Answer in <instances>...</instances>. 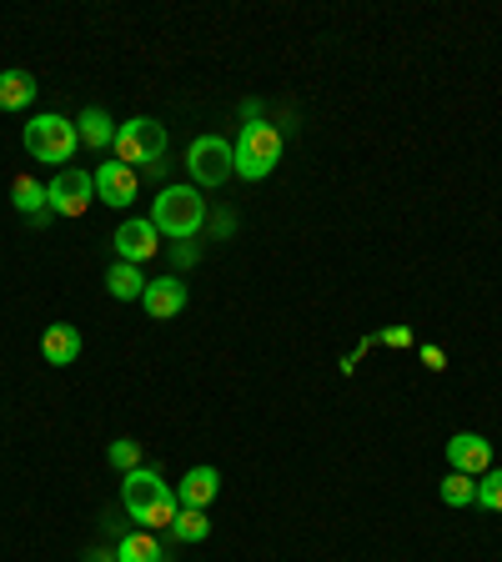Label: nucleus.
Returning a JSON list of instances; mask_svg holds the SVG:
<instances>
[{"label": "nucleus", "mask_w": 502, "mask_h": 562, "mask_svg": "<svg viewBox=\"0 0 502 562\" xmlns=\"http://www.w3.org/2000/svg\"><path fill=\"white\" fill-rule=\"evenodd\" d=\"M231 161H237L241 182H266L281 161V132L272 121H247V126H241V141L231 146Z\"/></svg>", "instance_id": "nucleus-1"}, {"label": "nucleus", "mask_w": 502, "mask_h": 562, "mask_svg": "<svg viewBox=\"0 0 502 562\" xmlns=\"http://www.w3.org/2000/svg\"><path fill=\"white\" fill-rule=\"evenodd\" d=\"M201 222H206V201L191 191V186H161L156 201H151V226L161 236H197Z\"/></svg>", "instance_id": "nucleus-2"}, {"label": "nucleus", "mask_w": 502, "mask_h": 562, "mask_svg": "<svg viewBox=\"0 0 502 562\" xmlns=\"http://www.w3.org/2000/svg\"><path fill=\"white\" fill-rule=\"evenodd\" d=\"M76 146H80L76 121L55 116V111H46V116L26 121V151H30L36 161H51V166L66 171V161L76 157Z\"/></svg>", "instance_id": "nucleus-3"}, {"label": "nucleus", "mask_w": 502, "mask_h": 562, "mask_svg": "<svg viewBox=\"0 0 502 562\" xmlns=\"http://www.w3.org/2000/svg\"><path fill=\"white\" fill-rule=\"evenodd\" d=\"M161 151H166V126L151 116H136L126 121V126H116V157L126 161V166H156Z\"/></svg>", "instance_id": "nucleus-4"}, {"label": "nucleus", "mask_w": 502, "mask_h": 562, "mask_svg": "<svg viewBox=\"0 0 502 562\" xmlns=\"http://www.w3.org/2000/svg\"><path fill=\"white\" fill-rule=\"evenodd\" d=\"M186 166L201 186H222L226 176H237V161H231V146L222 136H197L191 151H186Z\"/></svg>", "instance_id": "nucleus-5"}, {"label": "nucleus", "mask_w": 502, "mask_h": 562, "mask_svg": "<svg viewBox=\"0 0 502 562\" xmlns=\"http://www.w3.org/2000/svg\"><path fill=\"white\" fill-rule=\"evenodd\" d=\"M46 191H51V211H55V216H86V211H91L96 176H91V171H80V166H66V171H55Z\"/></svg>", "instance_id": "nucleus-6"}, {"label": "nucleus", "mask_w": 502, "mask_h": 562, "mask_svg": "<svg viewBox=\"0 0 502 562\" xmlns=\"http://www.w3.org/2000/svg\"><path fill=\"white\" fill-rule=\"evenodd\" d=\"M166 497H176V492L161 483V472H151V467L126 472V483H121V502H126V512H131L136 523H141L151 508H161Z\"/></svg>", "instance_id": "nucleus-7"}, {"label": "nucleus", "mask_w": 502, "mask_h": 562, "mask_svg": "<svg viewBox=\"0 0 502 562\" xmlns=\"http://www.w3.org/2000/svg\"><path fill=\"white\" fill-rule=\"evenodd\" d=\"M156 226H151V216H131V222H121L116 226V257L121 262H131V266H141V262H151L156 257Z\"/></svg>", "instance_id": "nucleus-8"}, {"label": "nucleus", "mask_w": 502, "mask_h": 562, "mask_svg": "<svg viewBox=\"0 0 502 562\" xmlns=\"http://www.w3.org/2000/svg\"><path fill=\"white\" fill-rule=\"evenodd\" d=\"M136 191H141V176L126 161H106V166L96 171V197L106 201V207H131Z\"/></svg>", "instance_id": "nucleus-9"}, {"label": "nucleus", "mask_w": 502, "mask_h": 562, "mask_svg": "<svg viewBox=\"0 0 502 562\" xmlns=\"http://www.w3.org/2000/svg\"><path fill=\"white\" fill-rule=\"evenodd\" d=\"M141 307H146L151 322H172V316H181L186 312V282H176V276H156V282H146Z\"/></svg>", "instance_id": "nucleus-10"}, {"label": "nucleus", "mask_w": 502, "mask_h": 562, "mask_svg": "<svg viewBox=\"0 0 502 562\" xmlns=\"http://www.w3.org/2000/svg\"><path fill=\"white\" fill-rule=\"evenodd\" d=\"M448 462H452V472H467V477H482V472H492L488 437H477V432H457V437L448 442Z\"/></svg>", "instance_id": "nucleus-11"}, {"label": "nucleus", "mask_w": 502, "mask_h": 562, "mask_svg": "<svg viewBox=\"0 0 502 562\" xmlns=\"http://www.w3.org/2000/svg\"><path fill=\"white\" fill-rule=\"evenodd\" d=\"M216 492H222V472L216 467H191L181 477V487H176V502H181V508H212Z\"/></svg>", "instance_id": "nucleus-12"}, {"label": "nucleus", "mask_w": 502, "mask_h": 562, "mask_svg": "<svg viewBox=\"0 0 502 562\" xmlns=\"http://www.w3.org/2000/svg\"><path fill=\"white\" fill-rule=\"evenodd\" d=\"M40 357L51 366H71L80 357V332L71 327V322H55V327L40 337Z\"/></svg>", "instance_id": "nucleus-13"}, {"label": "nucleus", "mask_w": 502, "mask_h": 562, "mask_svg": "<svg viewBox=\"0 0 502 562\" xmlns=\"http://www.w3.org/2000/svg\"><path fill=\"white\" fill-rule=\"evenodd\" d=\"M36 101V76L30 71H0V111H21Z\"/></svg>", "instance_id": "nucleus-14"}, {"label": "nucleus", "mask_w": 502, "mask_h": 562, "mask_svg": "<svg viewBox=\"0 0 502 562\" xmlns=\"http://www.w3.org/2000/svg\"><path fill=\"white\" fill-rule=\"evenodd\" d=\"M76 136L91 146V151H101V146H116V126H111V116H106V111H96V105L76 116Z\"/></svg>", "instance_id": "nucleus-15"}, {"label": "nucleus", "mask_w": 502, "mask_h": 562, "mask_svg": "<svg viewBox=\"0 0 502 562\" xmlns=\"http://www.w3.org/2000/svg\"><path fill=\"white\" fill-rule=\"evenodd\" d=\"M106 291H111L116 301H141V297H146V276L136 272L131 262H116V266L106 272Z\"/></svg>", "instance_id": "nucleus-16"}, {"label": "nucleus", "mask_w": 502, "mask_h": 562, "mask_svg": "<svg viewBox=\"0 0 502 562\" xmlns=\"http://www.w3.org/2000/svg\"><path fill=\"white\" fill-rule=\"evenodd\" d=\"M166 552H161V542L151 533H126L116 542V562H161Z\"/></svg>", "instance_id": "nucleus-17"}, {"label": "nucleus", "mask_w": 502, "mask_h": 562, "mask_svg": "<svg viewBox=\"0 0 502 562\" xmlns=\"http://www.w3.org/2000/svg\"><path fill=\"white\" fill-rule=\"evenodd\" d=\"M172 537L176 542H206V537H212V517H206V508H181L176 512Z\"/></svg>", "instance_id": "nucleus-18"}, {"label": "nucleus", "mask_w": 502, "mask_h": 562, "mask_svg": "<svg viewBox=\"0 0 502 562\" xmlns=\"http://www.w3.org/2000/svg\"><path fill=\"white\" fill-rule=\"evenodd\" d=\"M11 201H15V211H26V216H40V211L51 207V191H46L40 182H30V176H15Z\"/></svg>", "instance_id": "nucleus-19"}, {"label": "nucleus", "mask_w": 502, "mask_h": 562, "mask_svg": "<svg viewBox=\"0 0 502 562\" xmlns=\"http://www.w3.org/2000/svg\"><path fill=\"white\" fill-rule=\"evenodd\" d=\"M437 497H442L448 508H467V502H477V477H467V472H448L442 487H437Z\"/></svg>", "instance_id": "nucleus-20"}, {"label": "nucleus", "mask_w": 502, "mask_h": 562, "mask_svg": "<svg viewBox=\"0 0 502 562\" xmlns=\"http://www.w3.org/2000/svg\"><path fill=\"white\" fill-rule=\"evenodd\" d=\"M111 467L121 472V477H126V472H136L141 467V442H131V437H121V442H111Z\"/></svg>", "instance_id": "nucleus-21"}, {"label": "nucleus", "mask_w": 502, "mask_h": 562, "mask_svg": "<svg viewBox=\"0 0 502 562\" xmlns=\"http://www.w3.org/2000/svg\"><path fill=\"white\" fill-rule=\"evenodd\" d=\"M477 502H482L488 512H502V467H492V472L477 477Z\"/></svg>", "instance_id": "nucleus-22"}, {"label": "nucleus", "mask_w": 502, "mask_h": 562, "mask_svg": "<svg viewBox=\"0 0 502 562\" xmlns=\"http://www.w3.org/2000/svg\"><path fill=\"white\" fill-rule=\"evenodd\" d=\"M377 341H387V347H412V332L407 327H387Z\"/></svg>", "instance_id": "nucleus-23"}, {"label": "nucleus", "mask_w": 502, "mask_h": 562, "mask_svg": "<svg viewBox=\"0 0 502 562\" xmlns=\"http://www.w3.org/2000/svg\"><path fill=\"white\" fill-rule=\"evenodd\" d=\"M423 366H427V372H442V366H448L442 347H423Z\"/></svg>", "instance_id": "nucleus-24"}, {"label": "nucleus", "mask_w": 502, "mask_h": 562, "mask_svg": "<svg viewBox=\"0 0 502 562\" xmlns=\"http://www.w3.org/2000/svg\"><path fill=\"white\" fill-rule=\"evenodd\" d=\"M86 562H116V552H91Z\"/></svg>", "instance_id": "nucleus-25"}]
</instances>
